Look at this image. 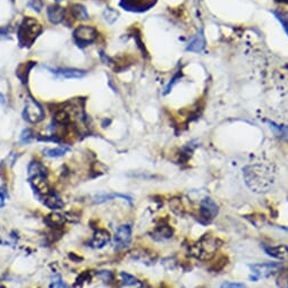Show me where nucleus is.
<instances>
[{
    "mask_svg": "<svg viewBox=\"0 0 288 288\" xmlns=\"http://www.w3.org/2000/svg\"><path fill=\"white\" fill-rule=\"evenodd\" d=\"M245 183L252 192L262 194L268 192L275 183V175L265 164H252L243 169Z\"/></svg>",
    "mask_w": 288,
    "mask_h": 288,
    "instance_id": "obj_1",
    "label": "nucleus"
},
{
    "mask_svg": "<svg viewBox=\"0 0 288 288\" xmlns=\"http://www.w3.org/2000/svg\"><path fill=\"white\" fill-rule=\"evenodd\" d=\"M56 73L59 74L60 76L65 77V79H81L83 77L86 73L84 70H80V69H59L56 71Z\"/></svg>",
    "mask_w": 288,
    "mask_h": 288,
    "instance_id": "obj_18",
    "label": "nucleus"
},
{
    "mask_svg": "<svg viewBox=\"0 0 288 288\" xmlns=\"http://www.w3.org/2000/svg\"><path fill=\"white\" fill-rule=\"evenodd\" d=\"M276 16H277V17H278V19L280 20L281 24H282V25H284V29L286 30V32L288 33V20H287V19H285L284 17H282V16H281V15H277V14H276Z\"/></svg>",
    "mask_w": 288,
    "mask_h": 288,
    "instance_id": "obj_27",
    "label": "nucleus"
},
{
    "mask_svg": "<svg viewBox=\"0 0 288 288\" xmlns=\"http://www.w3.org/2000/svg\"><path fill=\"white\" fill-rule=\"evenodd\" d=\"M132 239V227L130 225H122L115 234V244L117 249L126 248Z\"/></svg>",
    "mask_w": 288,
    "mask_h": 288,
    "instance_id": "obj_9",
    "label": "nucleus"
},
{
    "mask_svg": "<svg viewBox=\"0 0 288 288\" xmlns=\"http://www.w3.org/2000/svg\"><path fill=\"white\" fill-rule=\"evenodd\" d=\"M205 48V38L202 33V31L198 32V34L192 39L191 42L188 43L186 50L191 53H202Z\"/></svg>",
    "mask_w": 288,
    "mask_h": 288,
    "instance_id": "obj_11",
    "label": "nucleus"
},
{
    "mask_svg": "<svg viewBox=\"0 0 288 288\" xmlns=\"http://www.w3.org/2000/svg\"><path fill=\"white\" fill-rule=\"evenodd\" d=\"M199 213L200 217L204 219L205 221H211L219 213V207L211 198H204L200 202V208H199Z\"/></svg>",
    "mask_w": 288,
    "mask_h": 288,
    "instance_id": "obj_7",
    "label": "nucleus"
},
{
    "mask_svg": "<svg viewBox=\"0 0 288 288\" xmlns=\"http://www.w3.org/2000/svg\"><path fill=\"white\" fill-rule=\"evenodd\" d=\"M42 32V27L33 17H24L17 32V38L20 47H31Z\"/></svg>",
    "mask_w": 288,
    "mask_h": 288,
    "instance_id": "obj_4",
    "label": "nucleus"
},
{
    "mask_svg": "<svg viewBox=\"0 0 288 288\" xmlns=\"http://www.w3.org/2000/svg\"><path fill=\"white\" fill-rule=\"evenodd\" d=\"M118 16H119V14H118V12L115 9L107 8L104 12V18L106 19V22L109 24H114L118 19Z\"/></svg>",
    "mask_w": 288,
    "mask_h": 288,
    "instance_id": "obj_22",
    "label": "nucleus"
},
{
    "mask_svg": "<svg viewBox=\"0 0 288 288\" xmlns=\"http://www.w3.org/2000/svg\"><path fill=\"white\" fill-rule=\"evenodd\" d=\"M280 228H281V229H284L285 231H287V233H288V227H280Z\"/></svg>",
    "mask_w": 288,
    "mask_h": 288,
    "instance_id": "obj_31",
    "label": "nucleus"
},
{
    "mask_svg": "<svg viewBox=\"0 0 288 288\" xmlns=\"http://www.w3.org/2000/svg\"><path fill=\"white\" fill-rule=\"evenodd\" d=\"M5 101V99H4V95L0 93V102H4Z\"/></svg>",
    "mask_w": 288,
    "mask_h": 288,
    "instance_id": "obj_30",
    "label": "nucleus"
},
{
    "mask_svg": "<svg viewBox=\"0 0 288 288\" xmlns=\"http://www.w3.org/2000/svg\"><path fill=\"white\" fill-rule=\"evenodd\" d=\"M277 286L279 288H288V272H282L277 278Z\"/></svg>",
    "mask_w": 288,
    "mask_h": 288,
    "instance_id": "obj_23",
    "label": "nucleus"
},
{
    "mask_svg": "<svg viewBox=\"0 0 288 288\" xmlns=\"http://www.w3.org/2000/svg\"><path fill=\"white\" fill-rule=\"evenodd\" d=\"M43 203L50 209H60V208H63V205H64V203L60 200V198L54 192H51L50 194H48L47 197L44 198Z\"/></svg>",
    "mask_w": 288,
    "mask_h": 288,
    "instance_id": "obj_16",
    "label": "nucleus"
},
{
    "mask_svg": "<svg viewBox=\"0 0 288 288\" xmlns=\"http://www.w3.org/2000/svg\"><path fill=\"white\" fill-rule=\"evenodd\" d=\"M0 288H5V287H3V286H2V287H0Z\"/></svg>",
    "mask_w": 288,
    "mask_h": 288,
    "instance_id": "obj_33",
    "label": "nucleus"
},
{
    "mask_svg": "<svg viewBox=\"0 0 288 288\" xmlns=\"http://www.w3.org/2000/svg\"><path fill=\"white\" fill-rule=\"evenodd\" d=\"M29 179L30 183L34 188L40 198L44 199L48 194L51 193L49 184L47 181V173L45 168L41 162L33 161L29 166Z\"/></svg>",
    "mask_w": 288,
    "mask_h": 288,
    "instance_id": "obj_3",
    "label": "nucleus"
},
{
    "mask_svg": "<svg viewBox=\"0 0 288 288\" xmlns=\"http://www.w3.org/2000/svg\"><path fill=\"white\" fill-rule=\"evenodd\" d=\"M71 12H73V15L77 18L81 20H87L89 19V14H87V10L84 6H82L80 4L74 5L71 7Z\"/></svg>",
    "mask_w": 288,
    "mask_h": 288,
    "instance_id": "obj_20",
    "label": "nucleus"
},
{
    "mask_svg": "<svg viewBox=\"0 0 288 288\" xmlns=\"http://www.w3.org/2000/svg\"><path fill=\"white\" fill-rule=\"evenodd\" d=\"M33 66H34L33 61H30V63L22 64V65L18 66V68L16 69V76L18 77L20 81H22V83L25 84L28 82L29 73H30V70H31V68L33 67Z\"/></svg>",
    "mask_w": 288,
    "mask_h": 288,
    "instance_id": "obj_17",
    "label": "nucleus"
},
{
    "mask_svg": "<svg viewBox=\"0 0 288 288\" xmlns=\"http://www.w3.org/2000/svg\"><path fill=\"white\" fill-rule=\"evenodd\" d=\"M8 38V32L6 29H0V40L7 39Z\"/></svg>",
    "mask_w": 288,
    "mask_h": 288,
    "instance_id": "obj_28",
    "label": "nucleus"
},
{
    "mask_svg": "<svg viewBox=\"0 0 288 288\" xmlns=\"http://www.w3.org/2000/svg\"><path fill=\"white\" fill-rule=\"evenodd\" d=\"M262 249L271 258L277 260H286L288 258V246L287 245H263Z\"/></svg>",
    "mask_w": 288,
    "mask_h": 288,
    "instance_id": "obj_10",
    "label": "nucleus"
},
{
    "mask_svg": "<svg viewBox=\"0 0 288 288\" xmlns=\"http://www.w3.org/2000/svg\"><path fill=\"white\" fill-rule=\"evenodd\" d=\"M23 116L28 122L35 124V123H39L43 119L44 111L37 101L33 100L32 98H29L27 102H25Z\"/></svg>",
    "mask_w": 288,
    "mask_h": 288,
    "instance_id": "obj_6",
    "label": "nucleus"
},
{
    "mask_svg": "<svg viewBox=\"0 0 288 288\" xmlns=\"http://www.w3.org/2000/svg\"><path fill=\"white\" fill-rule=\"evenodd\" d=\"M220 288H249L243 282H236V281H226Z\"/></svg>",
    "mask_w": 288,
    "mask_h": 288,
    "instance_id": "obj_24",
    "label": "nucleus"
},
{
    "mask_svg": "<svg viewBox=\"0 0 288 288\" xmlns=\"http://www.w3.org/2000/svg\"><path fill=\"white\" fill-rule=\"evenodd\" d=\"M282 265L280 262H267V263H255L250 265L251 272L253 274L254 280H258L260 278H268L275 272L281 270Z\"/></svg>",
    "mask_w": 288,
    "mask_h": 288,
    "instance_id": "obj_5",
    "label": "nucleus"
},
{
    "mask_svg": "<svg viewBox=\"0 0 288 288\" xmlns=\"http://www.w3.org/2000/svg\"><path fill=\"white\" fill-rule=\"evenodd\" d=\"M174 230L168 225H161L158 226V227L153 230L152 233V238H154L156 241H164L173 237Z\"/></svg>",
    "mask_w": 288,
    "mask_h": 288,
    "instance_id": "obj_13",
    "label": "nucleus"
},
{
    "mask_svg": "<svg viewBox=\"0 0 288 288\" xmlns=\"http://www.w3.org/2000/svg\"><path fill=\"white\" fill-rule=\"evenodd\" d=\"M66 151H68V148H65V147H59V148H55V149L47 148L43 150V154L50 158H58V157L64 156Z\"/></svg>",
    "mask_w": 288,
    "mask_h": 288,
    "instance_id": "obj_21",
    "label": "nucleus"
},
{
    "mask_svg": "<svg viewBox=\"0 0 288 288\" xmlns=\"http://www.w3.org/2000/svg\"><path fill=\"white\" fill-rule=\"evenodd\" d=\"M97 31L92 27H86V25H82L74 31V39L79 44H90L94 42L97 39Z\"/></svg>",
    "mask_w": 288,
    "mask_h": 288,
    "instance_id": "obj_8",
    "label": "nucleus"
},
{
    "mask_svg": "<svg viewBox=\"0 0 288 288\" xmlns=\"http://www.w3.org/2000/svg\"><path fill=\"white\" fill-rule=\"evenodd\" d=\"M22 141L24 142H30L31 138H32V132H31L30 130H25L23 133H22Z\"/></svg>",
    "mask_w": 288,
    "mask_h": 288,
    "instance_id": "obj_26",
    "label": "nucleus"
},
{
    "mask_svg": "<svg viewBox=\"0 0 288 288\" xmlns=\"http://www.w3.org/2000/svg\"><path fill=\"white\" fill-rule=\"evenodd\" d=\"M57 2H63V0H57Z\"/></svg>",
    "mask_w": 288,
    "mask_h": 288,
    "instance_id": "obj_32",
    "label": "nucleus"
},
{
    "mask_svg": "<svg viewBox=\"0 0 288 288\" xmlns=\"http://www.w3.org/2000/svg\"><path fill=\"white\" fill-rule=\"evenodd\" d=\"M4 204H5V195L3 194L2 191H0V208L4 207Z\"/></svg>",
    "mask_w": 288,
    "mask_h": 288,
    "instance_id": "obj_29",
    "label": "nucleus"
},
{
    "mask_svg": "<svg viewBox=\"0 0 288 288\" xmlns=\"http://www.w3.org/2000/svg\"><path fill=\"white\" fill-rule=\"evenodd\" d=\"M30 7L35 12H41L43 7V0H30Z\"/></svg>",
    "mask_w": 288,
    "mask_h": 288,
    "instance_id": "obj_25",
    "label": "nucleus"
},
{
    "mask_svg": "<svg viewBox=\"0 0 288 288\" xmlns=\"http://www.w3.org/2000/svg\"><path fill=\"white\" fill-rule=\"evenodd\" d=\"M221 245H223V241L220 238L210 234H205L189 246V254L201 261L210 260L217 253Z\"/></svg>",
    "mask_w": 288,
    "mask_h": 288,
    "instance_id": "obj_2",
    "label": "nucleus"
},
{
    "mask_svg": "<svg viewBox=\"0 0 288 288\" xmlns=\"http://www.w3.org/2000/svg\"><path fill=\"white\" fill-rule=\"evenodd\" d=\"M47 14L51 23L59 24L64 20L65 9L60 6H50L47 10Z\"/></svg>",
    "mask_w": 288,
    "mask_h": 288,
    "instance_id": "obj_14",
    "label": "nucleus"
},
{
    "mask_svg": "<svg viewBox=\"0 0 288 288\" xmlns=\"http://www.w3.org/2000/svg\"><path fill=\"white\" fill-rule=\"evenodd\" d=\"M116 198H122L123 200H126V201H130L132 202V199L130 197H127V195L124 194H116V193H112V194H100L98 195L95 198V202L98 203H102L105 201H108V200H114Z\"/></svg>",
    "mask_w": 288,
    "mask_h": 288,
    "instance_id": "obj_19",
    "label": "nucleus"
},
{
    "mask_svg": "<svg viewBox=\"0 0 288 288\" xmlns=\"http://www.w3.org/2000/svg\"><path fill=\"white\" fill-rule=\"evenodd\" d=\"M121 282L124 287L128 288H142L143 282L137 279L136 277H134L131 274H127V272H121Z\"/></svg>",
    "mask_w": 288,
    "mask_h": 288,
    "instance_id": "obj_15",
    "label": "nucleus"
},
{
    "mask_svg": "<svg viewBox=\"0 0 288 288\" xmlns=\"http://www.w3.org/2000/svg\"><path fill=\"white\" fill-rule=\"evenodd\" d=\"M109 241H110L109 231H107L106 229H99L94 234L91 245L95 249H100L104 248L107 243H109Z\"/></svg>",
    "mask_w": 288,
    "mask_h": 288,
    "instance_id": "obj_12",
    "label": "nucleus"
}]
</instances>
